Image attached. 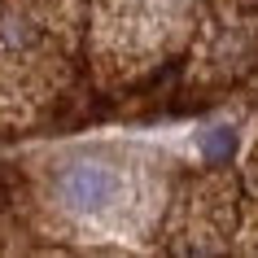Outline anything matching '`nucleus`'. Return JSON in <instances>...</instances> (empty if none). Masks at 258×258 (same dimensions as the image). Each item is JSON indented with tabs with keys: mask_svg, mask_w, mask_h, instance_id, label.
<instances>
[{
	"mask_svg": "<svg viewBox=\"0 0 258 258\" xmlns=\"http://www.w3.org/2000/svg\"><path fill=\"white\" fill-rule=\"evenodd\" d=\"M118 192V175L101 162H75L57 175V197L70 215H96Z\"/></svg>",
	"mask_w": 258,
	"mask_h": 258,
	"instance_id": "obj_1",
	"label": "nucleus"
},
{
	"mask_svg": "<svg viewBox=\"0 0 258 258\" xmlns=\"http://www.w3.org/2000/svg\"><path fill=\"white\" fill-rule=\"evenodd\" d=\"M232 153H236V132L232 127H215V132L202 136V158L206 162H228Z\"/></svg>",
	"mask_w": 258,
	"mask_h": 258,
	"instance_id": "obj_2",
	"label": "nucleus"
},
{
	"mask_svg": "<svg viewBox=\"0 0 258 258\" xmlns=\"http://www.w3.org/2000/svg\"><path fill=\"white\" fill-rule=\"evenodd\" d=\"M9 206V188H5V179H0V210Z\"/></svg>",
	"mask_w": 258,
	"mask_h": 258,
	"instance_id": "obj_3",
	"label": "nucleus"
}]
</instances>
